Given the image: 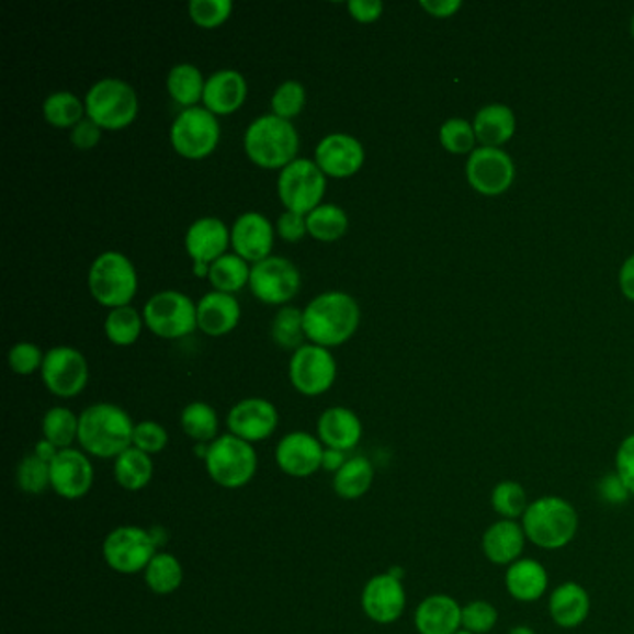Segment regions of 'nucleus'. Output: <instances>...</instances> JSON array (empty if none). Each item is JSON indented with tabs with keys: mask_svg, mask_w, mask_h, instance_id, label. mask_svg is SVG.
Returning a JSON list of instances; mask_svg holds the SVG:
<instances>
[{
	"mask_svg": "<svg viewBox=\"0 0 634 634\" xmlns=\"http://www.w3.org/2000/svg\"><path fill=\"white\" fill-rule=\"evenodd\" d=\"M456 634H473V633H469V631H465V629H460V631H457Z\"/></svg>",
	"mask_w": 634,
	"mask_h": 634,
	"instance_id": "61",
	"label": "nucleus"
},
{
	"mask_svg": "<svg viewBox=\"0 0 634 634\" xmlns=\"http://www.w3.org/2000/svg\"><path fill=\"white\" fill-rule=\"evenodd\" d=\"M307 233L318 242H336L348 231V214L336 203H322L305 216Z\"/></svg>",
	"mask_w": 634,
	"mask_h": 634,
	"instance_id": "37",
	"label": "nucleus"
},
{
	"mask_svg": "<svg viewBox=\"0 0 634 634\" xmlns=\"http://www.w3.org/2000/svg\"><path fill=\"white\" fill-rule=\"evenodd\" d=\"M231 0H190L189 15L202 29L224 25L233 13Z\"/></svg>",
	"mask_w": 634,
	"mask_h": 634,
	"instance_id": "47",
	"label": "nucleus"
},
{
	"mask_svg": "<svg viewBox=\"0 0 634 634\" xmlns=\"http://www.w3.org/2000/svg\"><path fill=\"white\" fill-rule=\"evenodd\" d=\"M144 326H146L144 315L136 312L133 305H125V307L111 309V313L106 315L104 336L109 337V341L116 347H133L138 341Z\"/></svg>",
	"mask_w": 634,
	"mask_h": 634,
	"instance_id": "39",
	"label": "nucleus"
},
{
	"mask_svg": "<svg viewBox=\"0 0 634 634\" xmlns=\"http://www.w3.org/2000/svg\"><path fill=\"white\" fill-rule=\"evenodd\" d=\"M317 438L326 449L354 451L363 438V424L352 409L333 406L318 417Z\"/></svg>",
	"mask_w": 634,
	"mask_h": 634,
	"instance_id": "26",
	"label": "nucleus"
},
{
	"mask_svg": "<svg viewBox=\"0 0 634 634\" xmlns=\"http://www.w3.org/2000/svg\"><path fill=\"white\" fill-rule=\"evenodd\" d=\"M499 623V609L486 599L462 604V629L473 634H489Z\"/></svg>",
	"mask_w": 634,
	"mask_h": 634,
	"instance_id": "46",
	"label": "nucleus"
},
{
	"mask_svg": "<svg viewBox=\"0 0 634 634\" xmlns=\"http://www.w3.org/2000/svg\"><path fill=\"white\" fill-rule=\"evenodd\" d=\"M181 428L194 443H213L220 435V419L211 404L195 400L184 406L181 411Z\"/></svg>",
	"mask_w": 634,
	"mask_h": 634,
	"instance_id": "35",
	"label": "nucleus"
},
{
	"mask_svg": "<svg viewBox=\"0 0 634 634\" xmlns=\"http://www.w3.org/2000/svg\"><path fill=\"white\" fill-rule=\"evenodd\" d=\"M42 432L43 438L60 451L71 449L75 441H79V415L64 406H55L43 415Z\"/></svg>",
	"mask_w": 634,
	"mask_h": 634,
	"instance_id": "40",
	"label": "nucleus"
},
{
	"mask_svg": "<svg viewBox=\"0 0 634 634\" xmlns=\"http://www.w3.org/2000/svg\"><path fill=\"white\" fill-rule=\"evenodd\" d=\"M135 427L131 415L122 406L92 404L79 415V443L88 456L116 460L133 446Z\"/></svg>",
	"mask_w": 634,
	"mask_h": 634,
	"instance_id": "2",
	"label": "nucleus"
},
{
	"mask_svg": "<svg viewBox=\"0 0 634 634\" xmlns=\"http://www.w3.org/2000/svg\"><path fill=\"white\" fill-rule=\"evenodd\" d=\"M462 7V0H421L422 10L433 18H451Z\"/></svg>",
	"mask_w": 634,
	"mask_h": 634,
	"instance_id": "55",
	"label": "nucleus"
},
{
	"mask_svg": "<svg viewBox=\"0 0 634 634\" xmlns=\"http://www.w3.org/2000/svg\"><path fill=\"white\" fill-rule=\"evenodd\" d=\"M248 98V80L237 69H220L208 75L203 92V106L214 116H229L242 109Z\"/></svg>",
	"mask_w": 634,
	"mask_h": 634,
	"instance_id": "24",
	"label": "nucleus"
},
{
	"mask_svg": "<svg viewBox=\"0 0 634 634\" xmlns=\"http://www.w3.org/2000/svg\"><path fill=\"white\" fill-rule=\"evenodd\" d=\"M220 136L218 117L200 104L179 112L170 127L171 147L190 160H202L213 155L220 144Z\"/></svg>",
	"mask_w": 634,
	"mask_h": 634,
	"instance_id": "8",
	"label": "nucleus"
},
{
	"mask_svg": "<svg viewBox=\"0 0 634 634\" xmlns=\"http://www.w3.org/2000/svg\"><path fill=\"white\" fill-rule=\"evenodd\" d=\"M328 179L317 162L312 159H296L280 171L278 195L283 207L293 213L307 214L322 205Z\"/></svg>",
	"mask_w": 634,
	"mask_h": 634,
	"instance_id": "10",
	"label": "nucleus"
},
{
	"mask_svg": "<svg viewBox=\"0 0 634 634\" xmlns=\"http://www.w3.org/2000/svg\"><path fill=\"white\" fill-rule=\"evenodd\" d=\"M524 534L534 547L542 551H561L574 543L579 532L577 508L558 495H543L531 500L523 519Z\"/></svg>",
	"mask_w": 634,
	"mask_h": 634,
	"instance_id": "3",
	"label": "nucleus"
},
{
	"mask_svg": "<svg viewBox=\"0 0 634 634\" xmlns=\"http://www.w3.org/2000/svg\"><path fill=\"white\" fill-rule=\"evenodd\" d=\"M631 32H633V36H634V15H633V21H631Z\"/></svg>",
	"mask_w": 634,
	"mask_h": 634,
	"instance_id": "62",
	"label": "nucleus"
},
{
	"mask_svg": "<svg viewBox=\"0 0 634 634\" xmlns=\"http://www.w3.org/2000/svg\"><path fill=\"white\" fill-rule=\"evenodd\" d=\"M170 441L168 430L157 421L136 422L135 433H133V446L138 451L146 452L149 456L165 451Z\"/></svg>",
	"mask_w": 634,
	"mask_h": 634,
	"instance_id": "49",
	"label": "nucleus"
},
{
	"mask_svg": "<svg viewBox=\"0 0 634 634\" xmlns=\"http://www.w3.org/2000/svg\"><path fill=\"white\" fill-rule=\"evenodd\" d=\"M620 287H622V293L634 302V253L623 262L622 270H620Z\"/></svg>",
	"mask_w": 634,
	"mask_h": 634,
	"instance_id": "56",
	"label": "nucleus"
},
{
	"mask_svg": "<svg viewBox=\"0 0 634 634\" xmlns=\"http://www.w3.org/2000/svg\"><path fill=\"white\" fill-rule=\"evenodd\" d=\"M465 176L471 186L480 194H505L516 179V165L505 149L480 146L471 152Z\"/></svg>",
	"mask_w": 634,
	"mask_h": 634,
	"instance_id": "15",
	"label": "nucleus"
},
{
	"mask_svg": "<svg viewBox=\"0 0 634 634\" xmlns=\"http://www.w3.org/2000/svg\"><path fill=\"white\" fill-rule=\"evenodd\" d=\"M43 360H45V354L34 342H18L8 352V365L12 369V373L19 376H31L42 371Z\"/></svg>",
	"mask_w": 634,
	"mask_h": 634,
	"instance_id": "48",
	"label": "nucleus"
},
{
	"mask_svg": "<svg viewBox=\"0 0 634 634\" xmlns=\"http://www.w3.org/2000/svg\"><path fill=\"white\" fill-rule=\"evenodd\" d=\"M275 227L261 213H245L238 216L231 227V246L237 256L248 262L269 259L274 250Z\"/></svg>",
	"mask_w": 634,
	"mask_h": 634,
	"instance_id": "21",
	"label": "nucleus"
},
{
	"mask_svg": "<svg viewBox=\"0 0 634 634\" xmlns=\"http://www.w3.org/2000/svg\"><path fill=\"white\" fill-rule=\"evenodd\" d=\"M489 502L499 519H510V521H521L527 508L531 505L527 489L518 480H500L495 484L489 495Z\"/></svg>",
	"mask_w": 634,
	"mask_h": 634,
	"instance_id": "41",
	"label": "nucleus"
},
{
	"mask_svg": "<svg viewBox=\"0 0 634 634\" xmlns=\"http://www.w3.org/2000/svg\"><path fill=\"white\" fill-rule=\"evenodd\" d=\"M288 380L304 397H320L328 393L337 380V361L330 348L313 342L299 347L288 361Z\"/></svg>",
	"mask_w": 634,
	"mask_h": 634,
	"instance_id": "12",
	"label": "nucleus"
},
{
	"mask_svg": "<svg viewBox=\"0 0 634 634\" xmlns=\"http://www.w3.org/2000/svg\"><path fill=\"white\" fill-rule=\"evenodd\" d=\"M90 294L109 309L131 305L138 293L135 264L120 251H104L95 257L88 274Z\"/></svg>",
	"mask_w": 634,
	"mask_h": 634,
	"instance_id": "6",
	"label": "nucleus"
},
{
	"mask_svg": "<svg viewBox=\"0 0 634 634\" xmlns=\"http://www.w3.org/2000/svg\"><path fill=\"white\" fill-rule=\"evenodd\" d=\"M159 547L151 534L136 524H125L109 532L103 542V558L116 574H144Z\"/></svg>",
	"mask_w": 634,
	"mask_h": 634,
	"instance_id": "11",
	"label": "nucleus"
},
{
	"mask_svg": "<svg viewBox=\"0 0 634 634\" xmlns=\"http://www.w3.org/2000/svg\"><path fill=\"white\" fill-rule=\"evenodd\" d=\"M324 451L326 446L317 435L298 430L280 440L275 446V464L287 476L307 478L322 469Z\"/></svg>",
	"mask_w": 634,
	"mask_h": 634,
	"instance_id": "20",
	"label": "nucleus"
},
{
	"mask_svg": "<svg viewBox=\"0 0 634 634\" xmlns=\"http://www.w3.org/2000/svg\"><path fill=\"white\" fill-rule=\"evenodd\" d=\"M240 315L242 309L233 294L211 291L197 302V330L211 337L227 336L237 328Z\"/></svg>",
	"mask_w": 634,
	"mask_h": 634,
	"instance_id": "27",
	"label": "nucleus"
},
{
	"mask_svg": "<svg viewBox=\"0 0 634 634\" xmlns=\"http://www.w3.org/2000/svg\"><path fill=\"white\" fill-rule=\"evenodd\" d=\"M18 488L26 495H42L50 488V464L43 462L32 452L19 462L15 469Z\"/></svg>",
	"mask_w": 634,
	"mask_h": 634,
	"instance_id": "43",
	"label": "nucleus"
},
{
	"mask_svg": "<svg viewBox=\"0 0 634 634\" xmlns=\"http://www.w3.org/2000/svg\"><path fill=\"white\" fill-rule=\"evenodd\" d=\"M406 604L408 596L403 579L390 571L374 575L373 579L366 580L361 592V609L371 622L378 625L397 623L403 618Z\"/></svg>",
	"mask_w": 634,
	"mask_h": 634,
	"instance_id": "16",
	"label": "nucleus"
},
{
	"mask_svg": "<svg viewBox=\"0 0 634 634\" xmlns=\"http://www.w3.org/2000/svg\"><path fill=\"white\" fill-rule=\"evenodd\" d=\"M183 564L179 562L178 556L166 551H159L152 556V561L144 571L147 588L157 596H170V593L178 592L183 585Z\"/></svg>",
	"mask_w": 634,
	"mask_h": 634,
	"instance_id": "34",
	"label": "nucleus"
},
{
	"mask_svg": "<svg viewBox=\"0 0 634 634\" xmlns=\"http://www.w3.org/2000/svg\"><path fill=\"white\" fill-rule=\"evenodd\" d=\"M547 609L556 627L577 629L590 616L592 599L585 586L566 580L551 592Z\"/></svg>",
	"mask_w": 634,
	"mask_h": 634,
	"instance_id": "28",
	"label": "nucleus"
},
{
	"mask_svg": "<svg viewBox=\"0 0 634 634\" xmlns=\"http://www.w3.org/2000/svg\"><path fill=\"white\" fill-rule=\"evenodd\" d=\"M414 623L419 634H456L462 629V604L449 593H432L417 604Z\"/></svg>",
	"mask_w": 634,
	"mask_h": 634,
	"instance_id": "25",
	"label": "nucleus"
},
{
	"mask_svg": "<svg viewBox=\"0 0 634 634\" xmlns=\"http://www.w3.org/2000/svg\"><path fill=\"white\" fill-rule=\"evenodd\" d=\"M155 475L152 457L131 446L114 460V478L117 486L127 491H141L151 484Z\"/></svg>",
	"mask_w": 634,
	"mask_h": 634,
	"instance_id": "32",
	"label": "nucleus"
},
{
	"mask_svg": "<svg viewBox=\"0 0 634 634\" xmlns=\"http://www.w3.org/2000/svg\"><path fill=\"white\" fill-rule=\"evenodd\" d=\"M45 122L58 128H73L86 117V104L69 90H58L43 101Z\"/></svg>",
	"mask_w": 634,
	"mask_h": 634,
	"instance_id": "38",
	"label": "nucleus"
},
{
	"mask_svg": "<svg viewBox=\"0 0 634 634\" xmlns=\"http://www.w3.org/2000/svg\"><path fill=\"white\" fill-rule=\"evenodd\" d=\"M441 146L454 155H465L475 151L476 135L473 123L464 117H451L440 128Z\"/></svg>",
	"mask_w": 634,
	"mask_h": 634,
	"instance_id": "45",
	"label": "nucleus"
},
{
	"mask_svg": "<svg viewBox=\"0 0 634 634\" xmlns=\"http://www.w3.org/2000/svg\"><path fill=\"white\" fill-rule=\"evenodd\" d=\"M280 424V414L267 398L251 397L235 404L227 414L229 433L251 445L269 440Z\"/></svg>",
	"mask_w": 634,
	"mask_h": 634,
	"instance_id": "17",
	"label": "nucleus"
},
{
	"mask_svg": "<svg viewBox=\"0 0 634 634\" xmlns=\"http://www.w3.org/2000/svg\"><path fill=\"white\" fill-rule=\"evenodd\" d=\"M45 387L58 398L79 397L90 382V365L77 348L55 347L45 352L42 365Z\"/></svg>",
	"mask_w": 634,
	"mask_h": 634,
	"instance_id": "14",
	"label": "nucleus"
},
{
	"mask_svg": "<svg viewBox=\"0 0 634 634\" xmlns=\"http://www.w3.org/2000/svg\"><path fill=\"white\" fill-rule=\"evenodd\" d=\"M598 495L603 502L612 505V507H620L625 505L633 494L629 491L627 486L623 484L622 478L616 475V471H612L609 475H604L598 483Z\"/></svg>",
	"mask_w": 634,
	"mask_h": 634,
	"instance_id": "50",
	"label": "nucleus"
},
{
	"mask_svg": "<svg viewBox=\"0 0 634 634\" xmlns=\"http://www.w3.org/2000/svg\"><path fill=\"white\" fill-rule=\"evenodd\" d=\"M231 246V229L216 216H203L190 224L184 235V250L194 264H213Z\"/></svg>",
	"mask_w": 634,
	"mask_h": 634,
	"instance_id": "22",
	"label": "nucleus"
},
{
	"mask_svg": "<svg viewBox=\"0 0 634 634\" xmlns=\"http://www.w3.org/2000/svg\"><path fill=\"white\" fill-rule=\"evenodd\" d=\"M505 588L508 596L519 603H536L550 590V574L542 562L519 558L507 567Z\"/></svg>",
	"mask_w": 634,
	"mask_h": 634,
	"instance_id": "29",
	"label": "nucleus"
},
{
	"mask_svg": "<svg viewBox=\"0 0 634 634\" xmlns=\"http://www.w3.org/2000/svg\"><path fill=\"white\" fill-rule=\"evenodd\" d=\"M84 104L86 117L104 131H122L133 125L140 111L135 88L116 77L98 80L86 93Z\"/></svg>",
	"mask_w": 634,
	"mask_h": 634,
	"instance_id": "5",
	"label": "nucleus"
},
{
	"mask_svg": "<svg viewBox=\"0 0 634 634\" xmlns=\"http://www.w3.org/2000/svg\"><path fill=\"white\" fill-rule=\"evenodd\" d=\"M58 452H60V449H58L56 445H53V443L45 440V438L37 441L36 446H34V454H36L39 460H43V462H47V464H53V462H55V457L58 456Z\"/></svg>",
	"mask_w": 634,
	"mask_h": 634,
	"instance_id": "58",
	"label": "nucleus"
},
{
	"mask_svg": "<svg viewBox=\"0 0 634 634\" xmlns=\"http://www.w3.org/2000/svg\"><path fill=\"white\" fill-rule=\"evenodd\" d=\"M149 534H151L152 542H155L157 547H160L162 543L168 542V534H166V531L162 529V527H152V529H149Z\"/></svg>",
	"mask_w": 634,
	"mask_h": 634,
	"instance_id": "59",
	"label": "nucleus"
},
{
	"mask_svg": "<svg viewBox=\"0 0 634 634\" xmlns=\"http://www.w3.org/2000/svg\"><path fill=\"white\" fill-rule=\"evenodd\" d=\"M527 543L529 540H527L521 521L497 519L484 531L480 545L489 564L508 567L519 558H523Z\"/></svg>",
	"mask_w": 634,
	"mask_h": 634,
	"instance_id": "23",
	"label": "nucleus"
},
{
	"mask_svg": "<svg viewBox=\"0 0 634 634\" xmlns=\"http://www.w3.org/2000/svg\"><path fill=\"white\" fill-rule=\"evenodd\" d=\"M302 275L293 261L285 257L270 256L251 267L250 288L259 302L285 307L298 296Z\"/></svg>",
	"mask_w": 634,
	"mask_h": 634,
	"instance_id": "13",
	"label": "nucleus"
},
{
	"mask_svg": "<svg viewBox=\"0 0 634 634\" xmlns=\"http://www.w3.org/2000/svg\"><path fill=\"white\" fill-rule=\"evenodd\" d=\"M350 15L360 23H374L384 13V2L380 0H350L347 4Z\"/></svg>",
	"mask_w": 634,
	"mask_h": 634,
	"instance_id": "54",
	"label": "nucleus"
},
{
	"mask_svg": "<svg viewBox=\"0 0 634 634\" xmlns=\"http://www.w3.org/2000/svg\"><path fill=\"white\" fill-rule=\"evenodd\" d=\"M270 333L278 347L296 352L299 347H304L307 339L304 331V309H298L294 305L281 307L272 320Z\"/></svg>",
	"mask_w": 634,
	"mask_h": 634,
	"instance_id": "42",
	"label": "nucleus"
},
{
	"mask_svg": "<svg viewBox=\"0 0 634 634\" xmlns=\"http://www.w3.org/2000/svg\"><path fill=\"white\" fill-rule=\"evenodd\" d=\"M360 322V304L342 291L318 294L305 305V337L318 347H341L355 336Z\"/></svg>",
	"mask_w": 634,
	"mask_h": 634,
	"instance_id": "1",
	"label": "nucleus"
},
{
	"mask_svg": "<svg viewBox=\"0 0 634 634\" xmlns=\"http://www.w3.org/2000/svg\"><path fill=\"white\" fill-rule=\"evenodd\" d=\"M614 471L634 497V433L627 435L618 446Z\"/></svg>",
	"mask_w": 634,
	"mask_h": 634,
	"instance_id": "51",
	"label": "nucleus"
},
{
	"mask_svg": "<svg viewBox=\"0 0 634 634\" xmlns=\"http://www.w3.org/2000/svg\"><path fill=\"white\" fill-rule=\"evenodd\" d=\"M373 483V462L365 456H352L333 475V491L339 499L358 500L371 491Z\"/></svg>",
	"mask_w": 634,
	"mask_h": 634,
	"instance_id": "31",
	"label": "nucleus"
},
{
	"mask_svg": "<svg viewBox=\"0 0 634 634\" xmlns=\"http://www.w3.org/2000/svg\"><path fill=\"white\" fill-rule=\"evenodd\" d=\"M203 462L213 483L224 489L245 488L253 480L259 467L256 446L233 433H224L214 440Z\"/></svg>",
	"mask_w": 634,
	"mask_h": 634,
	"instance_id": "7",
	"label": "nucleus"
},
{
	"mask_svg": "<svg viewBox=\"0 0 634 634\" xmlns=\"http://www.w3.org/2000/svg\"><path fill=\"white\" fill-rule=\"evenodd\" d=\"M298 128L283 117L262 114L246 128V155L262 170H283L298 159Z\"/></svg>",
	"mask_w": 634,
	"mask_h": 634,
	"instance_id": "4",
	"label": "nucleus"
},
{
	"mask_svg": "<svg viewBox=\"0 0 634 634\" xmlns=\"http://www.w3.org/2000/svg\"><path fill=\"white\" fill-rule=\"evenodd\" d=\"M516 114L508 104L489 103L476 112L475 127L476 140L486 147H500L512 140L516 135Z\"/></svg>",
	"mask_w": 634,
	"mask_h": 634,
	"instance_id": "30",
	"label": "nucleus"
},
{
	"mask_svg": "<svg viewBox=\"0 0 634 634\" xmlns=\"http://www.w3.org/2000/svg\"><path fill=\"white\" fill-rule=\"evenodd\" d=\"M103 136V128L99 127L98 123L92 122L90 117H84L82 122L77 123L71 133H69V140L80 151H90L98 146Z\"/></svg>",
	"mask_w": 634,
	"mask_h": 634,
	"instance_id": "53",
	"label": "nucleus"
},
{
	"mask_svg": "<svg viewBox=\"0 0 634 634\" xmlns=\"http://www.w3.org/2000/svg\"><path fill=\"white\" fill-rule=\"evenodd\" d=\"M205 82L202 69L195 68L194 64H178L170 69L166 77V88L173 103H178L183 109H192L203 101Z\"/></svg>",
	"mask_w": 634,
	"mask_h": 634,
	"instance_id": "33",
	"label": "nucleus"
},
{
	"mask_svg": "<svg viewBox=\"0 0 634 634\" xmlns=\"http://www.w3.org/2000/svg\"><path fill=\"white\" fill-rule=\"evenodd\" d=\"M305 101H307L305 86L298 80H285L275 88V92L270 99L272 114L291 122L293 117L298 116L299 112L304 111Z\"/></svg>",
	"mask_w": 634,
	"mask_h": 634,
	"instance_id": "44",
	"label": "nucleus"
},
{
	"mask_svg": "<svg viewBox=\"0 0 634 634\" xmlns=\"http://www.w3.org/2000/svg\"><path fill=\"white\" fill-rule=\"evenodd\" d=\"M315 162L326 178H352L365 165V147L355 136L333 133L318 141Z\"/></svg>",
	"mask_w": 634,
	"mask_h": 634,
	"instance_id": "19",
	"label": "nucleus"
},
{
	"mask_svg": "<svg viewBox=\"0 0 634 634\" xmlns=\"http://www.w3.org/2000/svg\"><path fill=\"white\" fill-rule=\"evenodd\" d=\"M95 480L92 460L79 449H64L50 464V488L61 499L79 500L90 494Z\"/></svg>",
	"mask_w": 634,
	"mask_h": 634,
	"instance_id": "18",
	"label": "nucleus"
},
{
	"mask_svg": "<svg viewBox=\"0 0 634 634\" xmlns=\"http://www.w3.org/2000/svg\"><path fill=\"white\" fill-rule=\"evenodd\" d=\"M144 322L162 339H183L197 330V304L179 291H160L144 305Z\"/></svg>",
	"mask_w": 634,
	"mask_h": 634,
	"instance_id": "9",
	"label": "nucleus"
},
{
	"mask_svg": "<svg viewBox=\"0 0 634 634\" xmlns=\"http://www.w3.org/2000/svg\"><path fill=\"white\" fill-rule=\"evenodd\" d=\"M508 634H537L534 629L529 627V625H516V627L510 629Z\"/></svg>",
	"mask_w": 634,
	"mask_h": 634,
	"instance_id": "60",
	"label": "nucleus"
},
{
	"mask_svg": "<svg viewBox=\"0 0 634 634\" xmlns=\"http://www.w3.org/2000/svg\"><path fill=\"white\" fill-rule=\"evenodd\" d=\"M347 452L336 451V449H326L322 457V469L330 471L336 475L342 465L347 464Z\"/></svg>",
	"mask_w": 634,
	"mask_h": 634,
	"instance_id": "57",
	"label": "nucleus"
},
{
	"mask_svg": "<svg viewBox=\"0 0 634 634\" xmlns=\"http://www.w3.org/2000/svg\"><path fill=\"white\" fill-rule=\"evenodd\" d=\"M275 233L280 235L285 242H299L307 233V222L304 214L285 211L275 222Z\"/></svg>",
	"mask_w": 634,
	"mask_h": 634,
	"instance_id": "52",
	"label": "nucleus"
},
{
	"mask_svg": "<svg viewBox=\"0 0 634 634\" xmlns=\"http://www.w3.org/2000/svg\"><path fill=\"white\" fill-rule=\"evenodd\" d=\"M251 267L237 253H226L211 264L208 281L214 291L235 294L250 285Z\"/></svg>",
	"mask_w": 634,
	"mask_h": 634,
	"instance_id": "36",
	"label": "nucleus"
}]
</instances>
